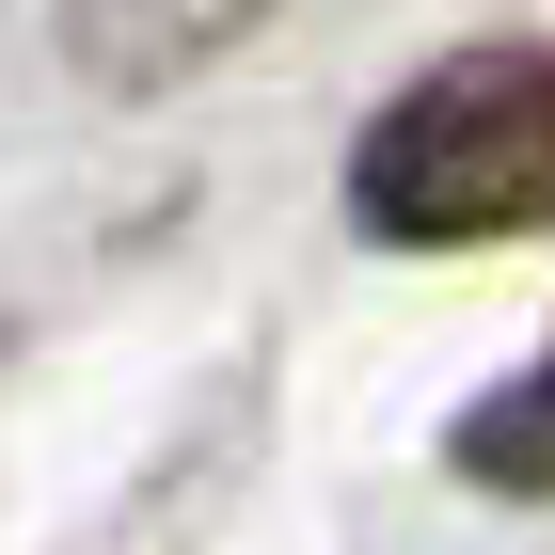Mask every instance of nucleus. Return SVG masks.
<instances>
[{
    "label": "nucleus",
    "mask_w": 555,
    "mask_h": 555,
    "mask_svg": "<svg viewBox=\"0 0 555 555\" xmlns=\"http://www.w3.org/2000/svg\"><path fill=\"white\" fill-rule=\"evenodd\" d=\"M349 222L397 255H461L555 222V48H444L349 143Z\"/></svg>",
    "instance_id": "f257e3e1"
},
{
    "label": "nucleus",
    "mask_w": 555,
    "mask_h": 555,
    "mask_svg": "<svg viewBox=\"0 0 555 555\" xmlns=\"http://www.w3.org/2000/svg\"><path fill=\"white\" fill-rule=\"evenodd\" d=\"M255 16L270 0H64V64H80L95 95H159V80H191V64H222Z\"/></svg>",
    "instance_id": "f03ea898"
},
{
    "label": "nucleus",
    "mask_w": 555,
    "mask_h": 555,
    "mask_svg": "<svg viewBox=\"0 0 555 555\" xmlns=\"http://www.w3.org/2000/svg\"><path fill=\"white\" fill-rule=\"evenodd\" d=\"M444 461H461L476 492H555V349L524 365L508 397H476V413L444 428Z\"/></svg>",
    "instance_id": "7ed1b4c3"
}]
</instances>
